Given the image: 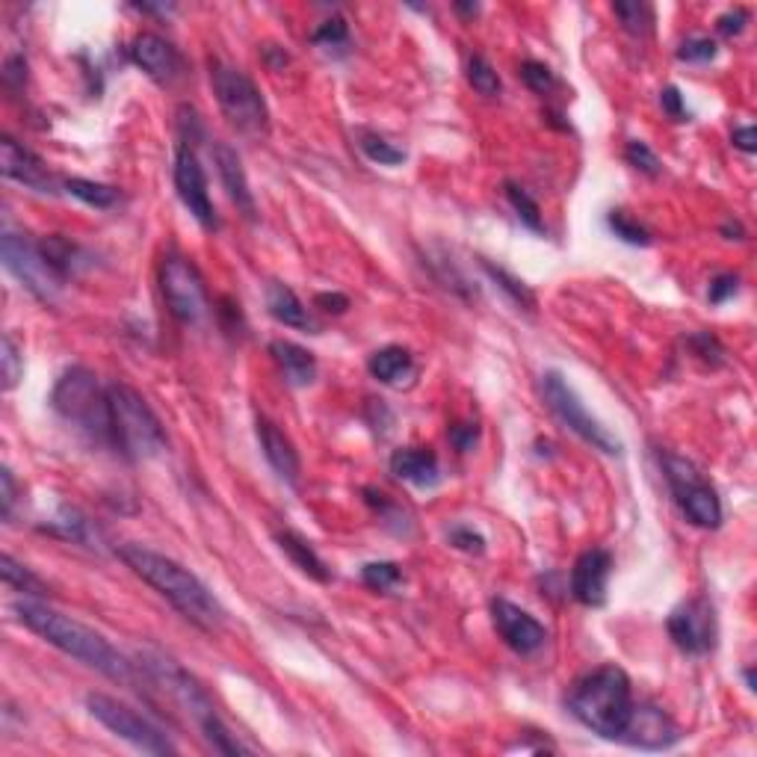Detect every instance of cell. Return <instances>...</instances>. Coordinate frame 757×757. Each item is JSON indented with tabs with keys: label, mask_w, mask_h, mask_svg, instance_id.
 <instances>
[{
	"label": "cell",
	"mask_w": 757,
	"mask_h": 757,
	"mask_svg": "<svg viewBox=\"0 0 757 757\" xmlns=\"http://www.w3.org/2000/svg\"><path fill=\"white\" fill-rule=\"evenodd\" d=\"M118 556L136 577H143L155 592L163 595L166 601L172 603L184 619H190L195 628L216 633L225 624L228 612L219 603V598L190 568L169 560V556L157 554L146 544H122Z\"/></svg>",
	"instance_id": "1"
},
{
	"label": "cell",
	"mask_w": 757,
	"mask_h": 757,
	"mask_svg": "<svg viewBox=\"0 0 757 757\" xmlns=\"http://www.w3.org/2000/svg\"><path fill=\"white\" fill-rule=\"evenodd\" d=\"M12 610L27 631H33L39 640H45L68 657H75L89 669L101 671L104 678L116 680V683H136L134 663L127 660L125 654H118L101 633H95L87 624L75 622L71 615H63L48 603L30 601V598L15 603Z\"/></svg>",
	"instance_id": "2"
},
{
	"label": "cell",
	"mask_w": 757,
	"mask_h": 757,
	"mask_svg": "<svg viewBox=\"0 0 757 757\" xmlns=\"http://www.w3.org/2000/svg\"><path fill=\"white\" fill-rule=\"evenodd\" d=\"M631 678L619 666H601L577 680L568 696L572 716L603 739H622L633 716Z\"/></svg>",
	"instance_id": "3"
},
{
	"label": "cell",
	"mask_w": 757,
	"mask_h": 757,
	"mask_svg": "<svg viewBox=\"0 0 757 757\" xmlns=\"http://www.w3.org/2000/svg\"><path fill=\"white\" fill-rule=\"evenodd\" d=\"M139 660H143V669L148 671V678L155 680L166 696H172V701H176L178 708L193 719L195 728L202 731L204 743L214 748V752H219V755H246V752H249V748L228 731V725H225L223 719H219V713H216L211 696L202 690V683H199L190 671H184L176 660H169L163 654H155V657H148L146 654V657H139Z\"/></svg>",
	"instance_id": "4"
},
{
	"label": "cell",
	"mask_w": 757,
	"mask_h": 757,
	"mask_svg": "<svg viewBox=\"0 0 757 757\" xmlns=\"http://www.w3.org/2000/svg\"><path fill=\"white\" fill-rule=\"evenodd\" d=\"M108 411H110V447L131 462H146L160 456L166 450V429L143 394H136L131 385L113 382L108 385Z\"/></svg>",
	"instance_id": "5"
},
{
	"label": "cell",
	"mask_w": 757,
	"mask_h": 757,
	"mask_svg": "<svg viewBox=\"0 0 757 757\" xmlns=\"http://www.w3.org/2000/svg\"><path fill=\"white\" fill-rule=\"evenodd\" d=\"M50 406L59 418L87 432L98 444H110L108 388L98 385V376L87 368L66 370L50 394Z\"/></svg>",
	"instance_id": "6"
},
{
	"label": "cell",
	"mask_w": 757,
	"mask_h": 757,
	"mask_svg": "<svg viewBox=\"0 0 757 757\" xmlns=\"http://www.w3.org/2000/svg\"><path fill=\"white\" fill-rule=\"evenodd\" d=\"M211 87H214L216 104L223 110V116L228 118V125L237 127L246 136L270 134L267 101H263L261 89L255 87V80L246 71L214 59L211 63Z\"/></svg>",
	"instance_id": "7"
},
{
	"label": "cell",
	"mask_w": 757,
	"mask_h": 757,
	"mask_svg": "<svg viewBox=\"0 0 757 757\" xmlns=\"http://www.w3.org/2000/svg\"><path fill=\"white\" fill-rule=\"evenodd\" d=\"M0 255H3V267L27 287L33 296L45 305L59 300V293L66 287V275L59 272V267L48 258V252L42 249V244L30 240L24 234H3L0 240Z\"/></svg>",
	"instance_id": "8"
},
{
	"label": "cell",
	"mask_w": 757,
	"mask_h": 757,
	"mask_svg": "<svg viewBox=\"0 0 757 757\" xmlns=\"http://www.w3.org/2000/svg\"><path fill=\"white\" fill-rule=\"evenodd\" d=\"M542 397L556 418L563 420L574 436H580L586 444L601 450L607 456H619V453H622V441L612 436L610 429L603 427L601 420L595 418L589 408L583 406L577 391L568 385V378H565L560 370H547V373H542Z\"/></svg>",
	"instance_id": "9"
},
{
	"label": "cell",
	"mask_w": 757,
	"mask_h": 757,
	"mask_svg": "<svg viewBox=\"0 0 757 757\" xmlns=\"http://www.w3.org/2000/svg\"><path fill=\"white\" fill-rule=\"evenodd\" d=\"M660 462L683 518L701 530H716L722 524V504L713 486L699 474V467L692 465L690 459L675 456V453H663Z\"/></svg>",
	"instance_id": "10"
},
{
	"label": "cell",
	"mask_w": 757,
	"mask_h": 757,
	"mask_svg": "<svg viewBox=\"0 0 757 757\" xmlns=\"http://www.w3.org/2000/svg\"><path fill=\"white\" fill-rule=\"evenodd\" d=\"M160 293L166 308L181 326H199L211 312V296L202 272L184 255H166L160 263Z\"/></svg>",
	"instance_id": "11"
},
{
	"label": "cell",
	"mask_w": 757,
	"mask_h": 757,
	"mask_svg": "<svg viewBox=\"0 0 757 757\" xmlns=\"http://www.w3.org/2000/svg\"><path fill=\"white\" fill-rule=\"evenodd\" d=\"M87 710L110 734L127 739L139 752H148V755H176V743L166 737L151 719L136 713L134 708H127L125 701L104 696V692H89Z\"/></svg>",
	"instance_id": "12"
},
{
	"label": "cell",
	"mask_w": 757,
	"mask_h": 757,
	"mask_svg": "<svg viewBox=\"0 0 757 757\" xmlns=\"http://www.w3.org/2000/svg\"><path fill=\"white\" fill-rule=\"evenodd\" d=\"M666 631H669L671 642L678 645L683 654L690 657H704L710 651L716 648L719 640V622L716 610L708 598H690L680 607H675L666 622Z\"/></svg>",
	"instance_id": "13"
},
{
	"label": "cell",
	"mask_w": 757,
	"mask_h": 757,
	"mask_svg": "<svg viewBox=\"0 0 757 757\" xmlns=\"http://www.w3.org/2000/svg\"><path fill=\"white\" fill-rule=\"evenodd\" d=\"M176 190L181 204L190 211L195 223L202 225L204 231H216L219 228V216H216L211 193H207L204 166L190 143H181L176 151Z\"/></svg>",
	"instance_id": "14"
},
{
	"label": "cell",
	"mask_w": 757,
	"mask_h": 757,
	"mask_svg": "<svg viewBox=\"0 0 757 757\" xmlns=\"http://www.w3.org/2000/svg\"><path fill=\"white\" fill-rule=\"evenodd\" d=\"M492 622H495L500 640L515 651V654H535L547 642V631L539 619H533L530 612L515 607L506 598H495L492 601Z\"/></svg>",
	"instance_id": "15"
},
{
	"label": "cell",
	"mask_w": 757,
	"mask_h": 757,
	"mask_svg": "<svg viewBox=\"0 0 757 757\" xmlns=\"http://www.w3.org/2000/svg\"><path fill=\"white\" fill-rule=\"evenodd\" d=\"M0 172L36 193H57V178L45 166V160L12 136L0 139Z\"/></svg>",
	"instance_id": "16"
},
{
	"label": "cell",
	"mask_w": 757,
	"mask_h": 757,
	"mask_svg": "<svg viewBox=\"0 0 757 757\" xmlns=\"http://www.w3.org/2000/svg\"><path fill=\"white\" fill-rule=\"evenodd\" d=\"M612 574V554L603 547H592L577 556L572 568V595L583 607H603L607 603V586Z\"/></svg>",
	"instance_id": "17"
},
{
	"label": "cell",
	"mask_w": 757,
	"mask_h": 757,
	"mask_svg": "<svg viewBox=\"0 0 757 757\" xmlns=\"http://www.w3.org/2000/svg\"><path fill=\"white\" fill-rule=\"evenodd\" d=\"M131 59L157 83H172L181 75V54L157 33H139L131 42Z\"/></svg>",
	"instance_id": "18"
},
{
	"label": "cell",
	"mask_w": 757,
	"mask_h": 757,
	"mask_svg": "<svg viewBox=\"0 0 757 757\" xmlns=\"http://www.w3.org/2000/svg\"><path fill=\"white\" fill-rule=\"evenodd\" d=\"M622 739L624 743H631V746L654 748V752H657V748L675 746L680 739V731L669 719V713H663L660 708H654V704H636V708H633L631 725H628Z\"/></svg>",
	"instance_id": "19"
},
{
	"label": "cell",
	"mask_w": 757,
	"mask_h": 757,
	"mask_svg": "<svg viewBox=\"0 0 757 757\" xmlns=\"http://www.w3.org/2000/svg\"><path fill=\"white\" fill-rule=\"evenodd\" d=\"M214 160L216 172L223 178V187L228 199L237 204V211L246 216V219H255L258 216V204H255V193L249 187V178H246V169L240 163V157L228 143H216L214 146Z\"/></svg>",
	"instance_id": "20"
},
{
	"label": "cell",
	"mask_w": 757,
	"mask_h": 757,
	"mask_svg": "<svg viewBox=\"0 0 757 757\" xmlns=\"http://www.w3.org/2000/svg\"><path fill=\"white\" fill-rule=\"evenodd\" d=\"M258 441H261L263 459L270 462L272 471L282 476L284 483L296 486V483H300L302 465H300V453H296V447H293L291 438L284 436L282 429L275 427L272 420L258 418Z\"/></svg>",
	"instance_id": "21"
},
{
	"label": "cell",
	"mask_w": 757,
	"mask_h": 757,
	"mask_svg": "<svg viewBox=\"0 0 757 757\" xmlns=\"http://www.w3.org/2000/svg\"><path fill=\"white\" fill-rule=\"evenodd\" d=\"M391 474L411 483L415 488H436L441 483V465L432 450L423 447H403L391 456Z\"/></svg>",
	"instance_id": "22"
},
{
	"label": "cell",
	"mask_w": 757,
	"mask_h": 757,
	"mask_svg": "<svg viewBox=\"0 0 757 757\" xmlns=\"http://www.w3.org/2000/svg\"><path fill=\"white\" fill-rule=\"evenodd\" d=\"M370 376L388 385V388H403L411 378L418 376V364H415V355L406 350V347H382L370 355L368 361Z\"/></svg>",
	"instance_id": "23"
},
{
	"label": "cell",
	"mask_w": 757,
	"mask_h": 757,
	"mask_svg": "<svg viewBox=\"0 0 757 757\" xmlns=\"http://www.w3.org/2000/svg\"><path fill=\"white\" fill-rule=\"evenodd\" d=\"M267 312H270L272 320L282 323V326H291V329L320 331L312 312L305 308V302L282 282H270V287H267Z\"/></svg>",
	"instance_id": "24"
},
{
	"label": "cell",
	"mask_w": 757,
	"mask_h": 757,
	"mask_svg": "<svg viewBox=\"0 0 757 757\" xmlns=\"http://www.w3.org/2000/svg\"><path fill=\"white\" fill-rule=\"evenodd\" d=\"M270 355L282 368L284 378L291 385H296V388H305V385H312L314 378H317V359H314V352H308L300 343H293V340H272Z\"/></svg>",
	"instance_id": "25"
},
{
	"label": "cell",
	"mask_w": 757,
	"mask_h": 757,
	"mask_svg": "<svg viewBox=\"0 0 757 757\" xmlns=\"http://www.w3.org/2000/svg\"><path fill=\"white\" fill-rule=\"evenodd\" d=\"M275 542H279V547H282L284 554H287V560H291L302 574H308V577L317 583L331 580L329 565L323 563L320 554L314 551L312 542H308L305 535H300L296 530H279V533H275Z\"/></svg>",
	"instance_id": "26"
},
{
	"label": "cell",
	"mask_w": 757,
	"mask_h": 757,
	"mask_svg": "<svg viewBox=\"0 0 757 757\" xmlns=\"http://www.w3.org/2000/svg\"><path fill=\"white\" fill-rule=\"evenodd\" d=\"M0 574H3L7 586L15 589L19 595H33V598H45V595H50L48 583L42 580L39 574L30 572L27 565H21L12 554L0 556Z\"/></svg>",
	"instance_id": "27"
},
{
	"label": "cell",
	"mask_w": 757,
	"mask_h": 757,
	"mask_svg": "<svg viewBox=\"0 0 757 757\" xmlns=\"http://www.w3.org/2000/svg\"><path fill=\"white\" fill-rule=\"evenodd\" d=\"M48 530L54 535H59V539H68V542L78 544H89L92 542V535H95L92 524L87 521V515L80 512V509H75V506H59L57 518L50 521Z\"/></svg>",
	"instance_id": "28"
},
{
	"label": "cell",
	"mask_w": 757,
	"mask_h": 757,
	"mask_svg": "<svg viewBox=\"0 0 757 757\" xmlns=\"http://www.w3.org/2000/svg\"><path fill=\"white\" fill-rule=\"evenodd\" d=\"M63 187H66L68 195H75V199H80L89 207H98V211H108L118 202L116 187L98 184V181H87V178H68V181H63Z\"/></svg>",
	"instance_id": "29"
},
{
	"label": "cell",
	"mask_w": 757,
	"mask_h": 757,
	"mask_svg": "<svg viewBox=\"0 0 757 757\" xmlns=\"http://www.w3.org/2000/svg\"><path fill=\"white\" fill-rule=\"evenodd\" d=\"M483 270H486L488 279H492V282H495L506 296H509L512 305L524 308V312H535V293L530 291L521 279H515L512 272L504 270V267H495L492 261H483Z\"/></svg>",
	"instance_id": "30"
},
{
	"label": "cell",
	"mask_w": 757,
	"mask_h": 757,
	"mask_svg": "<svg viewBox=\"0 0 757 757\" xmlns=\"http://www.w3.org/2000/svg\"><path fill=\"white\" fill-rule=\"evenodd\" d=\"M506 199H509V204H512L515 216H518V219H521L530 231H535V234L544 231L542 207H539V202H535L533 195L527 193L524 187L515 184V181H506Z\"/></svg>",
	"instance_id": "31"
},
{
	"label": "cell",
	"mask_w": 757,
	"mask_h": 757,
	"mask_svg": "<svg viewBox=\"0 0 757 757\" xmlns=\"http://www.w3.org/2000/svg\"><path fill=\"white\" fill-rule=\"evenodd\" d=\"M359 146L361 151L373 160V163L378 166H397L406 160V151L403 148H397L394 143H388L385 136L378 134H370V131H361L359 136Z\"/></svg>",
	"instance_id": "32"
},
{
	"label": "cell",
	"mask_w": 757,
	"mask_h": 757,
	"mask_svg": "<svg viewBox=\"0 0 757 757\" xmlns=\"http://www.w3.org/2000/svg\"><path fill=\"white\" fill-rule=\"evenodd\" d=\"M467 83H471L479 95H500V78H497L495 66H492L486 57H479V54H474V57L467 59Z\"/></svg>",
	"instance_id": "33"
},
{
	"label": "cell",
	"mask_w": 757,
	"mask_h": 757,
	"mask_svg": "<svg viewBox=\"0 0 757 757\" xmlns=\"http://www.w3.org/2000/svg\"><path fill=\"white\" fill-rule=\"evenodd\" d=\"M607 225H610V231L615 234L619 240H624V244H631V246L651 244L648 228L640 225V219H633L631 214H624V211H610V214H607Z\"/></svg>",
	"instance_id": "34"
},
{
	"label": "cell",
	"mask_w": 757,
	"mask_h": 757,
	"mask_svg": "<svg viewBox=\"0 0 757 757\" xmlns=\"http://www.w3.org/2000/svg\"><path fill=\"white\" fill-rule=\"evenodd\" d=\"M361 580L373 592H391L403 583V572L397 563H368L361 568Z\"/></svg>",
	"instance_id": "35"
},
{
	"label": "cell",
	"mask_w": 757,
	"mask_h": 757,
	"mask_svg": "<svg viewBox=\"0 0 757 757\" xmlns=\"http://www.w3.org/2000/svg\"><path fill=\"white\" fill-rule=\"evenodd\" d=\"M612 12L622 19L624 30L633 33V36H645L654 27V10H651L648 3H615Z\"/></svg>",
	"instance_id": "36"
},
{
	"label": "cell",
	"mask_w": 757,
	"mask_h": 757,
	"mask_svg": "<svg viewBox=\"0 0 757 757\" xmlns=\"http://www.w3.org/2000/svg\"><path fill=\"white\" fill-rule=\"evenodd\" d=\"M0 368H3V388L12 391L24 376V355H21L12 335H3V343H0Z\"/></svg>",
	"instance_id": "37"
},
{
	"label": "cell",
	"mask_w": 757,
	"mask_h": 757,
	"mask_svg": "<svg viewBox=\"0 0 757 757\" xmlns=\"http://www.w3.org/2000/svg\"><path fill=\"white\" fill-rule=\"evenodd\" d=\"M312 42L326 50L347 48V42H350V27H347V21L343 19L323 21L320 27H317V33L312 36Z\"/></svg>",
	"instance_id": "38"
},
{
	"label": "cell",
	"mask_w": 757,
	"mask_h": 757,
	"mask_svg": "<svg viewBox=\"0 0 757 757\" xmlns=\"http://www.w3.org/2000/svg\"><path fill=\"white\" fill-rule=\"evenodd\" d=\"M624 157H628V163H631L633 169H640V172H645V176H660V169H663L660 157L651 151L648 143L631 139L628 148H624Z\"/></svg>",
	"instance_id": "39"
},
{
	"label": "cell",
	"mask_w": 757,
	"mask_h": 757,
	"mask_svg": "<svg viewBox=\"0 0 757 757\" xmlns=\"http://www.w3.org/2000/svg\"><path fill=\"white\" fill-rule=\"evenodd\" d=\"M521 78H524L527 87L533 89V92H539V95H547L556 83L554 71L544 66V63H539V59H527L524 66H521Z\"/></svg>",
	"instance_id": "40"
},
{
	"label": "cell",
	"mask_w": 757,
	"mask_h": 757,
	"mask_svg": "<svg viewBox=\"0 0 757 757\" xmlns=\"http://www.w3.org/2000/svg\"><path fill=\"white\" fill-rule=\"evenodd\" d=\"M716 54V42L708 39V36H690L687 42H680L678 48V59H683V63H710Z\"/></svg>",
	"instance_id": "41"
},
{
	"label": "cell",
	"mask_w": 757,
	"mask_h": 757,
	"mask_svg": "<svg viewBox=\"0 0 757 757\" xmlns=\"http://www.w3.org/2000/svg\"><path fill=\"white\" fill-rule=\"evenodd\" d=\"M447 539H450V544L453 547H459V551H467V554H483L486 551V539L476 533L474 527H453L450 533H447Z\"/></svg>",
	"instance_id": "42"
},
{
	"label": "cell",
	"mask_w": 757,
	"mask_h": 757,
	"mask_svg": "<svg viewBox=\"0 0 757 757\" xmlns=\"http://www.w3.org/2000/svg\"><path fill=\"white\" fill-rule=\"evenodd\" d=\"M737 291H739L737 275H734V272H719L716 279L710 282V291H708L710 305H722V302H728L731 296H737Z\"/></svg>",
	"instance_id": "43"
},
{
	"label": "cell",
	"mask_w": 757,
	"mask_h": 757,
	"mask_svg": "<svg viewBox=\"0 0 757 757\" xmlns=\"http://www.w3.org/2000/svg\"><path fill=\"white\" fill-rule=\"evenodd\" d=\"M15 500H19V486H15V476H12L10 467H3V471H0V512H3V518H7V521L12 518V506H15Z\"/></svg>",
	"instance_id": "44"
},
{
	"label": "cell",
	"mask_w": 757,
	"mask_h": 757,
	"mask_svg": "<svg viewBox=\"0 0 757 757\" xmlns=\"http://www.w3.org/2000/svg\"><path fill=\"white\" fill-rule=\"evenodd\" d=\"M748 24V10L737 7V10H728L725 15H719L716 27L722 36H739Z\"/></svg>",
	"instance_id": "45"
},
{
	"label": "cell",
	"mask_w": 757,
	"mask_h": 757,
	"mask_svg": "<svg viewBox=\"0 0 757 757\" xmlns=\"http://www.w3.org/2000/svg\"><path fill=\"white\" fill-rule=\"evenodd\" d=\"M690 347L696 350V355H701L704 361H713V364L722 361V355H725L722 343L713 335H696V338H690Z\"/></svg>",
	"instance_id": "46"
},
{
	"label": "cell",
	"mask_w": 757,
	"mask_h": 757,
	"mask_svg": "<svg viewBox=\"0 0 757 757\" xmlns=\"http://www.w3.org/2000/svg\"><path fill=\"white\" fill-rule=\"evenodd\" d=\"M660 104H663V110H666V113H669V116L675 118V122H683V118L690 116V113H687V104H683V95H680V92L675 87L663 89V92H660Z\"/></svg>",
	"instance_id": "47"
},
{
	"label": "cell",
	"mask_w": 757,
	"mask_h": 757,
	"mask_svg": "<svg viewBox=\"0 0 757 757\" xmlns=\"http://www.w3.org/2000/svg\"><path fill=\"white\" fill-rule=\"evenodd\" d=\"M317 305H320L323 312H331V314H343L347 308H350V300L343 296V293H317Z\"/></svg>",
	"instance_id": "48"
},
{
	"label": "cell",
	"mask_w": 757,
	"mask_h": 757,
	"mask_svg": "<svg viewBox=\"0 0 757 757\" xmlns=\"http://www.w3.org/2000/svg\"><path fill=\"white\" fill-rule=\"evenodd\" d=\"M731 139H734V146H737L739 151H746V155H752V151H755V127L752 125L737 127Z\"/></svg>",
	"instance_id": "49"
},
{
	"label": "cell",
	"mask_w": 757,
	"mask_h": 757,
	"mask_svg": "<svg viewBox=\"0 0 757 757\" xmlns=\"http://www.w3.org/2000/svg\"><path fill=\"white\" fill-rule=\"evenodd\" d=\"M450 438H453V444H456L462 453H467L476 441V427H456L450 432Z\"/></svg>",
	"instance_id": "50"
},
{
	"label": "cell",
	"mask_w": 757,
	"mask_h": 757,
	"mask_svg": "<svg viewBox=\"0 0 757 757\" xmlns=\"http://www.w3.org/2000/svg\"><path fill=\"white\" fill-rule=\"evenodd\" d=\"M746 683H748V690H755V675H752V669L746 671Z\"/></svg>",
	"instance_id": "51"
}]
</instances>
